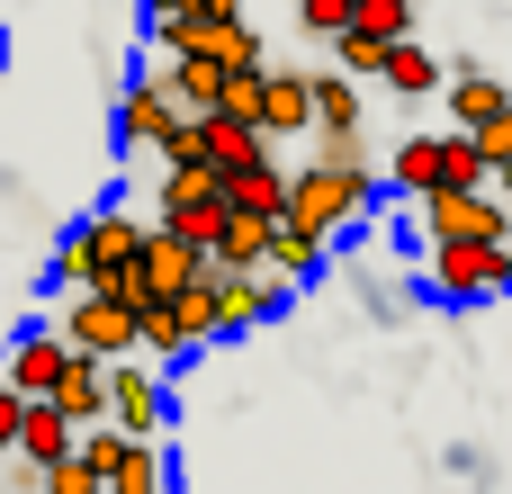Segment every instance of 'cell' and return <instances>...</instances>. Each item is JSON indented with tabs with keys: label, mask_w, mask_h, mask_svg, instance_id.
<instances>
[{
	"label": "cell",
	"mask_w": 512,
	"mask_h": 494,
	"mask_svg": "<svg viewBox=\"0 0 512 494\" xmlns=\"http://www.w3.org/2000/svg\"><path fill=\"white\" fill-rule=\"evenodd\" d=\"M261 153H270V135H261L252 117H225V108L198 117V162H207V171H243V162H261Z\"/></svg>",
	"instance_id": "cell-12"
},
{
	"label": "cell",
	"mask_w": 512,
	"mask_h": 494,
	"mask_svg": "<svg viewBox=\"0 0 512 494\" xmlns=\"http://www.w3.org/2000/svg\"><path fill=\"white\" fill-rule=\"evenodd\" d=\"M54 333H63L72 351H90V360H126V351H135V306L108 297V288H72Z\"/></svg>",
	"instance_id": "cell-5"
},
{
	"label": "cell",
	"mask_w": 512,
	"mask_h": 494,
	"mask_svg": "<svg viewBox=\"0 0 512 494\" xmlns=\"http://www.w3.org/2000/svg\"><path fill=\"white\" fill-rule=\"evenodd\" d=\"M0 63H9V45H0Z\"/></svg>",
	"instance_id": "cell-35"
},
{
	"label": "cell",
	"mask_w": 512,
	"mask_h": 494,
	"mask_svg": "<svg viewBox=\"0 0 512 494\" xmlns=\"http://www.w3.org/2000/svg\"><path fill=\"white\" fill-rule=\"evenodd\" d=\"M423 234L432 243H512V198L504 189H432L423 198Z\"/></svg>",
	"instance_id": "cell-3"
},
{
	"label": "cell",
	"mask_w": 512,
	"mask_h": 494,
	"mask_svg": "<svg viewBox=\"0 0 512 494\" xmlns=\"http://www.w3.org/2000/svg\"><path fill=\"white\" fill-rule=\"evenodd\" d=\"M270 225H279V216H243V207H225L207 261H216V270H270Z\"/></svg>",
	"instance_id": "cell-14"
},
{
	"label": "cell",
	"mask_w": 512,
	"mask_h": 494,
	"mask_svg": "<svg viewBox=\"0 0 512 494\" xmlns=\"http://www.w3.org/2000/svg\"><path fill=\"white\" fill-rule=\"evenodd\" d=\"M297 18H306L315 36H342V27H351V0H297Z\"/></svg>",
	"instance_id": "cell-31"
},
{
	"label": "cell",
	"mask_w": 512,
	"mask_h": 494,
	"mask_svg": "<svg viewBox=\"0 0 512 494\" xmlns=\"http://www.w3.org/2000/svg\"><path fill=\"white\" fill-rule=\"evenodd\" d=\"M108 423H117V432H135V441H162V423H171V387H162L153 369L108 360Z\"/></svg>",
	"instance_id": "cell-9"
},
{
	"label": "cell",
	"mask_w": 512,
	"mask_h": 494,
	"mask_svg": "<svg viewBox=\"0 0 512 494\" xmlns=\"http://www.w3.org/2000/svg\"><path fill=\"white\" fill-rule=\"evenodd\" d=\"M198 207H225V171H207V162H162L153 216H162V225H180V216H198Z\"/></svg>",
	"instance_id": "cell-13"
},
{
	"label": "cell",
	"mask_w": 512,
	"mask_h": 494,
	"mask_svg": "<svg viewBox=\"0 0 512 494\" xmlns=\"http://www.w3.org/2000/svg\"><path fill=\"white\" fill-rule=\"evenodd\" d=\"M18 414H27V396L0 378V450H18Z\"/></svg>",
	"instance_id": "cell-32"
},
{
	"label": "cell",
	"mask_w": 512,
	"mask_h": 494,
	"mask_svg": "<svg viewBox=\"0 0 512 494\" xmlns=\"http://www.w3.org/2000/svg\"><path fill=\"white\" fill-rule=\"evenodd\" d=\"M135 351H153V360H180V351H189V324H180L171 297H144V306H135Z\"/></svg>",
	"instance_id": "cell-24"
},
{
	"label": "cell",
	"mask_w": 512,
	"mask_h": 494,
	"mask_svg": "<svg viewBox=\"0 0 512 494\" xmlns=\"http://www.w3.org/2000/svg\"><path fill=\"white\" fill-rule=\"evenodd\" d=\"M432 288H441L450 306L512 297V243H432Z\"/></svg>",
	"instance_id": "cell-4"
},
{
	"label": "cell",
	"mask_w": 512,
	"mask_h": 494,
	"mask_svg": "<svg viewBox=\"0 0 512 494\" xmlns=\"http://www.w3.org/2000/svg\"><path fill=\"white\" fill-rule=\"evenodd\" d=\"M207 297H216V342H225V333L270 324V315L288 306V279H270V270H216V261H207Z\"/></svg>",
	"instance_id": "cell-6"
},
{
	"label": "cell",
	"mask_w": 512,
	"mask_h": 494,
	"mask_svg": "<svg viewBox=\"0 0 512 494\" xmlns=\"http://www.w3.org/2000/svg\"><path fill=\"white\" fill-rule=\"evenodd\" d=\"M225 207H243V216H279V207H288V162L261 153V162L225 171Z\"/></svg>",
	"instance_id": "cell-17"
},
{
	"label": "cell",
	"mask_w": 512,
	"mask_h": 494,
	"mask_svg": "<svg viewBox=\"0 0 512 494\" xmlns=\"http://www.w3.org/2000/svg\"><path fill=\"white\" fill-rule=\"evenodd\" d=\"M315 270H324V234H306V225H288V216H279V225H270V279L306 288Z\"/></svg>",
	"instance_id": "cell-22"
},
{
	"label": "cell",
	"mask_w": 512,
	"mask_h": 494,
	"mask_svg": "<svg viewBox=\"0 0 512 494\" xmlns=\"http://www.w3.org/2000/svg\"><path fill=\"white\" fill-rule=\"evenodd\" d=\"M189 9H198V0H144V18H153V27H162V18H189Z\"/></svg>",
	"instance_id": "cell-33"
},
{
	"label": "cell",
	"mask_w": 512,
	"mask_h": 494,
	"mask_svg": "<svg viewBox=\"0 0 512 494\" xmlns=\"http://www.w3.org/2000/svg\"><path fill=\"white\" fill-rule=\"evenodd\" d=\"M54 405H63L72 423H108V360H90V351H72V369L54 378Z\"/></svg>",
	"instance_id": "cell-19"
},
{
	"label": "cell",
	"mask_w": 512,
	"mask_h": 494,
	"mask_svg": "<svg viewBox=\"0 0 512 494\" xmlns=\"http://www.w3.org/2000/svg\"><path fill=\"white\" fill-rule=\"evenodd\" d=\"M135 279H144V297H180L189 279H207V243H189L180 225H144V243H135Z\"/></svg>",
	"instance_id": "cell-7"
},
{
	"label": "cell",
	"mask_w": 512,
	"mask_h": 494,
	"mask_svg": "<svg viewBox=\"0 0 512 494\" xmlns=\"http://www.w3.org/2000/svg\"><path fill=\"white\" fill-rule=\"evenodd\" d=\"M333 54H342V72H351V81H378V63H387V45H378V36H360V27H342V36H333Z\"/></svg>",
	"instance_id": "cell-29"
},
{
	"label": "cell",
	"mask_w": 512,
	"mask_h": 494,
	"mask_svg": "<svg viewBox=\"0 0 512 494\" xmlns=\"http://www.w3.org/2000/svg\"><path fill=\"white\" fill-rule=\"evenodd\" d=\"M108 494H171V468H162V441H126V459L108 468Z\"/></svg>",
	"instance_id": "cell-25"
},
{
	"label": "cell",
	"mask_w": 512,
	"mask_h": 494,
	"mask_svg": "<svg viewBox=\"0 0 512 494\" xmlns=\"http://www.w3.org/2000/svg\"><path fill=\"white\" fill-rule=\"evenodd\" d=\"M261 72H270V63H234L225 90H216V108H225V117H261Z\"/></svg>",
	"instance_id": "cell-28"
},
{
	"label": "cell",
	"mask_w": 512,
	"mask_h": 494,
	"mask_svg": "<svg viewBox=\"0 0 512 494\" xmlns=\"http://www.w3.org/2000/svg\"><path fill=\"white\" fill-rule=\"evenodd\" d=\"M387 171H396V189H414V198H432V189H477V180H495L468 126H450V135H405Z\"/></svg>",
	"instance_id": "cell-2"
},
{
	"label": "cell",
	"mask_w": 512,
	"mask_h": 494,
	"mask_svg": "<svg viewBox=\"0 0 512 494\" xmlns=\"http://www.w3.org/2000/svg\"><path fill=\"white\" fill-rule=\"evenodd\" d=\"M378 81H387V90H405V99H423V90H441L450 72H441L414 36H396V45H387V63H378Z\"/></svg>",
	"instance_id": "cell-23"
},
{
	"label": "cell",
	"mask_w": 512,
	"mask_h": 494,
	"mask_svg": "<svg viewBox=\"0 0 512 494\" xmlns=\"http://www.w3.org/2000/svg\"><path fill=\"white\" fill-rule=\"evenodd\" d=\"M72 369V342L54 333V324H36V333H18L9 342V360H0V378L18 387V396H54V378Z\"/></svg>",
	"instance_id": "cell-10"
},
{
	"label": "cell",
	"mask_w": 512,
	"mask_h": 494,
	"mask_svg": "<svg viewBox=\"0 0 512 494\" xmlns=\"http://www.w3.org/2000/svg\"><path fill=\"white\" fill-rule=\"evenodd\" d=\"M495 180H504V198H512V162H504V171H495Z\"/></svg>",
	"instance_id": "cell-34"
},
{
	"label": "cell",
	"mask_w": 512,
	"mask_h": 494,
	"mask_svg": "<svg viewBox=\"0 0 512 494\" xmlns=\"http://www.w3.org/2000/svg\"><path fill=\"white\" fill-rule=\"evenodd\" d=\"M369 207H378V180H369V162H297L288 171V225H306V234H342V225H369Z\"/></svg>",
	"instance_id": "cell-1"
},
{
	"label": "cell",
	"mask_w": 512,
	"mask_h": 494,
	"mask_svg": "<svg viewBox=\"0 0 512 494\" xmlns=\"http://www.w3.org/2000/svg\"><path fill=\"white\" fill-rule=\"evenodd\" d=\"M414 9L423 0H351V27L378 36V45H396V36H414Z\"/></svg>",
	"instance_id": "cell-27"
},
{
	"label": "cell",
	"mask_w": 512,
	"mask_h": 494,
	"mask_svg": "<svg viewBox=\"0 0 512 494\" xmlns=\"http://www.w3.org/2000/svg\"><path fill=\"white\" fill-rule=\"evenodd\" d=\"M153 81H162V90H171L189 117H207V108H216V90H225V63H216V54H171Z\"/></svg>",
	"instance_id": "cell-18"
},
{
	"label": "cell",
	"mask_w": 512,
	"mask_h": 494,
	"mask_svg": "<svg viewBox=\"0 0 512 494\" xmlns=\"http://www.w3.org/2000/svg\"><path fill=\"white\" fill-rule=\"evenodd\" d=\"M180 117H189V108H180V99H171V90H162L153 72L117 81V144H126V153H153V144H162V135H171Z\"/></svg>",
	"instance_id": "cell-8"
},
{
	"label": "cell",
	"mask_w": 512,
	"mask_h": 494,
	"mask_svg": "<svg viewBox=\"0 0 512 494\" xmlns=\"http://www.w3.org/2000/svg\"><path fill=\"white\" fill-rule=\"evenodd\" d=\"M81 441V423L54 405V396H27V414H18V459H36V468H54L63 450Z\"/></svg>",
	"instance_id": "cell-15"
},
{
	"label": "cell",
	"mask_w": 512,
	"mask_h": 494,
	"mask_svg": "<svg viewBox=\"0 0 512 494\" xmlns=\"http://www.w3.org/2000/svg\"><path fill=\"white\" fill-rule=\"evenodd\" d=\"M477 153H486V171H504V162H512V99L477 126Z\"/></svg>",
	"instance_id": "cell-30"
},
{
	"label": "cell",
	"mask_w": 512,
	"mask_h": 494,
	"mask_svg": "<svg viewBox=\"0 0 512 494\" xmlns=\"http://www.w3.org/2000/svg\"><path fill=\"white\" fill-rule=\"evenodd\" d=\"M315 90V135H360V81L333 63V72H306Z\"/></svg>",
	"instance_id": "cell-20"
},
{
	"label": "cell",
	"mask_w": 512,
	"mask_h": 494,
	"mask_svg": "<svg viewBox=\"0 0 512 494\" xmlns=\"http://www.w3.org/2000/svg\"><path fill=\"white\" fill-rule=\"evenodd\" d=\"M441 90H450V126H468V135H477V126H486V117H495V108L512 99L504 81H495L486 63H468V54L450 63V81H441Z\"/></svg>",
	"instance_id": "cell-16"
},
{
	"label": "cell",
	"mask_w": 512,
	"mask_h": 494,
	"mask_svg": "<svg viewBox=\"0 0 512 494\" xmlns=\"http://www.w3.org/2000/svg\"><path fill=\"white\" fill-rule=\"evenodd\" d=\"M270 144H297V135H315V90H306V72H261V117H252Z\"/></svg>",
	"instance_id": "cell-11"
},
{
	"label": "cell",
	"mask_w": 512,
	"mask_h": 494,
	"mask_svg": "<svg viewBox=\"0 0 512 494\" xmlns=\"http://www.w3.org/2000/svg\"><path fill=\"white\" fill-rule=\"evenodd\" d=\"M54 288L72 297V288H99V252H90V225H72L63 243H54Z\"/></svg>",
	"instance_id": "cell-26"
},
{
	"label": "cell",
	"mask_w": 512,
	"mask_h": 494,
	"mask_svg": "<svg viewBox=\"0 0 512 494\" xmlns=\"http://www.w3.org/2000/svg\"><path fill=\"white\" fill-rule=\"evenodd\" d=\"M90 225V252H99V279L108 270H135V243H144V216H126V207H99V216H81Z\"/></svg>",
	"instance_id": "cell-21"
}]
</instances>
